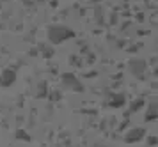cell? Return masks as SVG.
<instances>
[{"instance_id": "1", "label": "cell", "mask_w": 158, "mask_h": 147, "mask_svg": "<svg viewBox=\"0 0 158 147\" xmlns=\"http://www.w3.org/2000/svg\"><path fill=\"white\" fill-rule=\"evenodd\" d=\"M71 37H75V32H73V28L66 27V25H52L48 28V39L52 44H60Z\"/></svg>"}, {"instance_id": "2", "label": "cell", "mask_w": 158, "mask_h": 147, "mask_svg": "<svg viewBox=\"0 0 158 147\" xmlns=\"http://www.w3.org/2000/svg\"><path fill=\"white\" fill-rule=\"evenodd\" d=\"M62 82H64V85H66V87H69L71 91H77V92H82V91H84L82 84L77 80V76H75V75L64 73V75H62Z\"/></svg>"}, {"instance_id": "3", "label": "cell", "mask_w": 158, "mask_h": 147, "mask_svg": "<svg viewBox=\"0 0 158 147\" xmlns=\"http://www.w3.org/2000/svg\"><path fill=\"white\" fill-rule=\"evenodd\" d=\"M16 80V73L13 69H6L2 75H0V85H4V87H9V85H13Z\"/></svg>"}, {"instance_id": "4", "label": "cell", "mask_w": 158, "mask_h": 147, "mask_svg": "<svg viewBox=\"0 0 158 147\" xmlns=\"http://www.w3.org/2000/svg\"><path fill=\"white\" fill-rule=\"evenodd\" d=\"M144 67H146L144 60H131V62H130V71H131L135 76H140V75H142Z\"/></svg>"}, {"instance_id": "5", "label": "cell", "mask_w": 158, "mask_h": 147, "mask_svg": "<svg viewBox=\"0 0 158 147\" xmlns=\"http://www.w3.org/2000/svg\"><path fill=\"white\" fill-rule=\"evenodd\" d=\"M144 129H140V128H135L133 131H130L128 135H126V142H137V140H140L144 137Z\"/></svg>"}, {"instance_id": "6", "label": "cell", "mask_w": 158, "mask_h": 147, "mask_svg": "<svg viewBox=\"0 0 158 147\" xmlns=\"http://www.w3.org/2000/svg\"><path fill=\"white\" fill-rule=\"evenodd\" d=\"M155 115H158V106H156V103H149V110L146 113V120H153Z\"/></svg>"}, {"instance_id": "7", "label": "cell", "mask_w": 158, "mask_h": 147, "mask_svg": "<svg viewBox=\"0 0 158 147\" xmlns=\"http://www.w3.org/2000/svg\"><path fill=\"white\" fill-rule=\"evenodd\" d=\"M124 105V96H115L112 101H110V106H114V108H119V106Z\"/></svg>"}, {"instance_id": "8", "label": "cell", "mask_w": 158, "mask_h": 147, "mask_svg": "<svg viewBox=\"0 0 158 147\" xmlns=\"http://www.w3.org/2000/svg\"><path fill=\"white\" fill-rule=\"evenodd\" d=\"M140 105H144V99H137L135 103H133V106H131V112L139 110V108H140Z\"/></svg>"}]
</instances>
